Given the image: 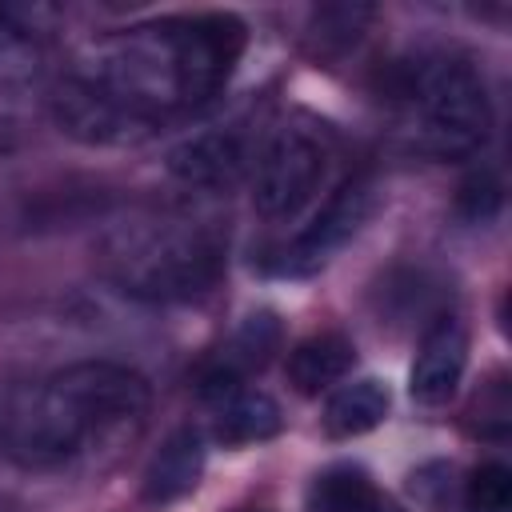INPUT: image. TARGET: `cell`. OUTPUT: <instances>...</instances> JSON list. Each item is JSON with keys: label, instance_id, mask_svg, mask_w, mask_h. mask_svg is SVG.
Returning a JSON list of instances; mask_svg holds the SVG:
<instances>
[{"label": "cell", "instance_id": "6da1fadb", "mask_svg": "<svg viewBox=\"0 0 512 512\" xmlns=\"http://www.w3.org/2000/svg\"><path fill=\"white\" fill-rule=\"evenodd\" d=\"M248 28L228 12L128 24L88 40L52 92L56 124L80 144L124 148L204 108L236 72Z\"/></svg>", "mask_w": 512, "mask_h": 512}, {"label": "cell", "instance_id": "7a4b0ae2", "mask_svg": "<svg viewBox=\"0 0 512 512\" xmlns=\"http://www.w3.org/2000/svg\"><path fill=\"white\" fill-rule=\"evenodd\" d=\"M152 408L148 380L112 360H80L24 384L4 416L8 456L28 472L112 464L140 440Z\"/></svg>", "mask_w": 512, "mask_h": 512}, {"label": "cell", "instance_id": "3957f363", "mask_svg": "<svg viewBox=\"0 0 512 512\" xmlns=\"http://www.w3.org/2000/svg\"><path fill=\"white\" fill-rule=\"evenodd\" d=\"M96 260L120 292L180 304L208 296L224 276V236L184 208H140L100 232Z\"/></svg>", "mask_w": 512, "mask_h": 512}, {"label": "cell", "instance_id": "277c9868", "mask_svg": "<svg viewBox=\"0 0 512 512\" xmlns=\"http://www.w3.org/2000/svg\"><path fill=\"white\" fill-rule=\"evenodd\" d=\"M388 100L400 140L428 160L476 156L492 136L484 72L464 52H420L392 72Z\"/></svg>", "mask_w": 512, "mask_h": 512}, {"label": "cell", "instance_id": "5b68a950", "mask_svg": "<svg viewBox=\"0 0 512 512\" xmlns=\"http://www.w3.org/2000/svg\"><path fill=\"white\" fill-rule=\"evenodd\" d=\"M336 160L332 128L312 112L280 116L252 152V204L264 220L300 216L324 188L328 168Z\"/></svg>", "mask_w": 512, "mask_h": 512}, {"label": "cell", "instance_id": "8992f818", "mask_svg": "<svg viewBox=\"0 0 512 512\" xmlns=\"http://www.w3.org/2000/svg\"><path fill=\"white\" fill-rule=\"evenodd\" d=\"M376 196H380V188H376L372 176H364V172L360 176H348L324 200V208L312 216V224L300 228L296 240L284 248L280 272L284 276H312V272H320L368 224V216L376 212Z\"/></svg>", "mask_w": 512, "mask_h": 512}, {"label": "cell", "instance_id": "52a82bcc", "mask_svg": "<svg viewBox=\"0 0 512 512\" xmlns=\"http://www.w3.org/2000/svg\"><path fill=\"white\" fill-rule=\"evenodd\" d=\"M252 168V144L236 128H212L172 148L168 172L196 192H228Z\"/></svg>", "mask_w": 512, "mask_h": 512}, {"label": "cell", "instance_id": "ba28073f", "mask_svg": "<svg viewBox=\"0 0 512 512\" xmlns=\"http://www.w3.org/2000/svg\"><path fill=\"white\" fill-rule=\"evenodd\" d=\"M468 364V332L460 316H436L416 348L412 372H408V392L424 408H440L456 396Z\"/></svg>", "mask_w": 512, "mask_h": 512}, {"label": "cell", "instance_id": "9c48e42d", "mask_svg": "<svg viewBox=\"0 0 512 512\" xmlns=\"http://www.w3.org/2000/svg\"><path fill=\"white\" fill-rule=\"evenodd\" d=\"M208 408H212V436L220 444H260V440H272L280 428H284V416H280V404L252 388V384H232V388H220V392H208L204 396Z\"/></svg>", "mask_w": 512, "mask_h": 512}, {"label": "cell", "instance_id": "30bf717a", "mask_svg": "<svg viewBox=\"0 0 512 512\" xmlns=\"http://www.w3.org/2000/svg\"><path fill=\"white\" fill-rule=\"evenodd\" d=\"M204 476V436L196 428H176L144 468V500L172 504L196 492Z\"/></svg>", "mask_w": 512, "mask_h": 512}, {"label": "cell", "instance_id": "8fae6325", "mask_svg": "<svg viewBox=\"0 0 512 512\" xmlns=\"http://www.w3.org/2000/svg\"><path fill=\"white\" fill-rule=\"evenodd\" d=\"M276 344H280V324H276V316H272V312L248 316V320L236 328V336L228 340V348L216 356V364L204 372L200 392L208 396V392H220V388H232V384H248V376L268 364V356L276 352Z\"/></svg>", "mask_w": 512, "mask_h": 512}, {"label": "cell", "instance_id": "7c38bea8", "mask_svg": "<svg viewBox=\"0 0 512 512\" xmlns=\"http://www.w3.org/2000/svg\"><path fill=\"white\" fill-rule=\"evenodd\" d=\"M44 16L48 8H0V88H20L44 72Z\"/></svg>", "mask_w": 512, "mask_h": 512}, {"label": "cell", "instance_id": "4fadbf2b", "mask_svg": "<svg viewBox=\"0 0 512 512\" xmlns=\"http://www.w3.org/2000/svg\"><path fill=\"white\" fill-rule=\"evenodd\" d=\"M356 360V348L344 332H320L300 340L288 352V380L300 396H320L324 388L340 384Z\"/></svg>", "mask_w": 512, "mask_h": 512}, {"label": "cell", "instance_id": "5bb4252c", "mask_svg": "<svg viewBox=\"0 0 512 512\" xmlns=\"http://www.w3.org/2000/svg\"><path fill=\"white\" fill-rule=\"evenodd\" d=\"M388 384L376 380V376H360V380H348L340 384L328 404H324V432L332 440H352V436H364L372 432L376 424H384L388 416Z\"/></svg>", "mask_w": 512, "mask_h": 512}, {"label": "cell", "instance_id": "9a60e30c", "mask_svg": "<svg viewBox=\"0 0 512 512\" xmlns=\"http://www.w3.org/2000/svg\"><path fill=\"white\" fill-rule=\"evenodd\" d=\"M376 500V484L356 464H332L308 488V512H372Z\"/></svg>", "mask_w": 512, "mask_h": 512}, {"label": "cell", "instance_id": "2e32d148", "mask_svg": "<svg viewBox=\"0 0 512 512\" xmlns=\"http://www.w3.org/2000/svg\"><path fill=\"white\" fill-rule=\"evenodd\" d=\"M464 512H512V472L500 460L472 468L464 484Z\"/></svg>", "mask_w": 512, "mask_h": 512}, {"label": "cell", "instance_id": "e0dca14e", "mask_svg": "<svg viewBox=\"0 0 512 512\" xmlns=\"http://www.w3.org/2000/svg\"><path fill=\"white\" fill-rule=\"evenodd\" d=\"M460 208H464L472 220H488V216L500 208V184H496L492 176H472V180L464 184Z\"/></svg>", "mask_w": 512, "mask_h": 512}, {"label": "cell", "instance_id": "ac0fdd59", "mask_svg": "<svg viewBox=\"0 0 512 512\" xmlns=\"http://www.w3.org/2000/svg\"><path fill=\"white\" fill-rule=\"evenodd\" d=\"M372 512H404V508H400V504H392V500H384V496H380V500H376V508H372Z\"/></svg>", "mask_w": 512, "mask_h": 512}]
</instances>
